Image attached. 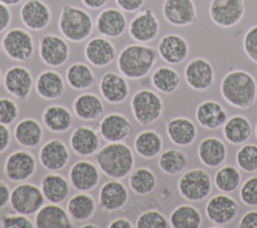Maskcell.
Listing matches in <instances>:
<instances>
[{
  "label": "cell",
  "mask_w": 257,
  "mask_h": 228,
  "mask_svg": "<svg viewBox=\"0 0 257 228\" xmlns=\"http://www.w3.org/2000/svg\"><path fill=\"white\" fill-rule=\"evenodd\" d=\"M40 189L47 202L59 204L63 202L69 194V183L63 175L51 173L43 178Z\"/></svg>",
  "instance_id": "8d00e7d4"
},
{
  "label": "cell",
  "mask_w": 257,
  "mask_h": 228,
  "mask_svg": "<svg viewBox=\"0 0 257 228\" xmlns=\"http://www.w3.org/2000/svg\"><path fill=\"white\" fill-rule=\"evenodd\" d=\"M0 226L2 228H33V222L26 215L19 213L5 214L0 219Z\"/></svg>",
  "instance_id": "f907efd6"
},
{
  "label": "cell",
  "mask_w": 257,
  "mask_h": 228,
  "mask_svg": "<svg viewBox=\"0 0 257 228\" xmlns=\"http://www.w3.org/2000/svg\"><path fill=\"white\" fill-rule=\"evenodd\" d=\"M34 226L36 228H70L72 222L63 207L48 202L35 213Z\"/></svg>",
  "instance_id": "f1b7e54d"
},
{
  "label": "cell",
  "mask_w": 257,
  "mask_h": 228,
  "mask_svg": "<svg viewBox=\"0 0 257 228\" xmlns=\"http://www.w3.org/2000/svg\"><path fill=\"white\" fill-rule=\"evenodd\" d=\"M184 77L188 86L197 91L209 89L215 80L212 63L204 57L191 59L184 68Z\"/></svg>",
  "instance_id": "5bb4252c"
},
{
  "label": "cell",
  "mask_w": 257,
  "mask_h": 228,
  "mask_svg": "<svg viewBox=\"0 0 257 228\" xmlns=\"http://www.w3.org/2000/svg\"><path fill=\"white\" fill-rule=\"evenodd\" d=\"M131 38L138 42L147 44L154 41L160 32V22L151 9L138 11L127 25Z\"/></svg>",
  "instance_id": "8fae6325"
},
{
  "label": "cell",
  "mask_w": 257,
  "mask_h": 228,
  "mask_svg": "<svg viewBox=\"0 0 257 228\" xmlns=\"http://www.w3.org/2000/svg\"><path fill=\"white\" fill-rule=\"evenodd\" d=\"M195 117L197 123L203 129L217 130L223 127L228 119V113L219 101L206 99L198 104Z\"/></svg>",
  "instance_id": "484cf974"
},
{
  "label": "cell",
  "mask_w": 257,
  "mask_h": 228,
  "mask_svg": "<svg viewBox=\"0 0 257 228\" xmlns=\"http://www.w3.org/2000/svg\"><path fill=\"white\" fill-rule=\"evenodd\" d=\"M242 46L246 56L257 65V24L247 29L243 36Z\"/></svg>",
  "instance_id": "681fc988"
},
{
  "label": "cell",
  "mask_w": 257,
  "mask_h": 228,
  "mask_svg": "<svg viewBox=\"0 0 257 228\" xmlns=\"http://www.w3.org/2000/svg\"><path fill=\"white\" fill-rule=\"evenodd\" d=\"M11 133L8 126L0 124V154L5 152L10 146Z\"/></svg>",
  "instance_id": "11a10c76"
},
{
  "label": "cell",
  "mask_w": 257,
  "mask_h": 228,
  "mask_svg": "<svg viewBox=\"0 0 257 228\" xmlns=\"http://www.w3.org/2000/svg\"><path fill=\"white\" fill-rule=\"evenodd\" d=\"M98 89L102 98L110 104L123 102L130 94L126 78L117 72L106 71L99 80Z\"/></svg>",
  "instance_id": "7402d4cb"
},
{
  "label": "cell",
  "mask_w": 257,
  "mask_h": 228,
  "mask_svg": "<svg viewBox=\"0 0 257 228\" xmlns=\"http://www.w3.org/2000/svg\"><path fill=\"white\" fill-rule=\"evenodd\" d=\"M242 181L239 169L233 165L220 166L214 175L213 183L221 193H232L236 191Z\"/></svg>",
  "instance_id": "ee69618b"
},
{
  "label": "cell",
  "mask_w": 257,
  "mask_h": 228,
  "mask_svg": "<svg viewBox=\"0 0 257 228\" xmlns=\"http://www.w3.org/2000/svg\"><path fill=\"white\" fill-rule=\"evenodd\" d=\"M36 168V159L30 152L16 150L6 158L3 171L9 180L22 183L35 174Z\"/></svg>",
  "instance_id": "4fadbf2b"
},
{
  "label": "cell",
  "mask_w": 257,
  "mask_h": 228,
  "mask_svg": "<svg viewBox=\"0 0 257 228\" xmlns=\"http://www.w3.org/2000/svg\"><path fill=\"white\" fill-rule=\"evenodd\" d=\"M151 83L159 92L171 94L179 88L181 84V76L175 68L168 65H162L153 71Z\"/></svg>",
  "instance_id": "ab89813d"
},
{
  "label": "cell",
  "mask_w": 257,
  "mask_h": 228,
  "mask_svg": "<svg viewBox=\"0 0 257 228\" xmlns=\"http://www.w3.org/2000/svg\"><path fill=\"white\" fill-rule=\"evenodd\" d=\"M245 10L244 0H211L209 16L215 25L231 28L242 20Z\"/></svg>",
  "instance_id": "30bf717a"
},
{
  "label": "cell",
  "mask_w": 257,
  "mask_h": 228,
  "mask_svg": "<svg viewBox=\"0 0 257 228\" xmlns=\"http://www.w3.org/2000/svg\"><path fill=\"white\" fill-rule=\"evenodd\" d=\"M202 214L198 208L190 204L177 206L170 214V226L173 228H200Z\"/></svg>",
  "instance_id": "60d3db41"
},
{
  "label": "cell",
  "mask_w": 257,
  "mask_h": 228,
  "mask_svg": "<svg viewBox=\"0 0 257 228\" xmlns=\"http://www.w3.org/2000/svg\"><path fill=\"white\" fill-rule=\"evenodd\" d=\"M70 48L67 40L57 34H45L38 41V55L41 61L52 68L65 64L69 58Z\"/></svg>",
  "instance_id": "9c48e42d"
},
{
  "label": "cell",
  "mask_w": 257,
  "mask_h": 228,
  "mask_svg": "<svg viewBox=\"0 0 257 228\" xmlns=\"http://www.w3.org/2000/svg\"><path fill=\"white\" fill-rule=\"evenodd\" d=\"M169 140L176 146H191L198 136V130L195 123L186 117L172 118L166 127Z\"/></svg>",
  "instance_id": "83f0119b"
},
{
  "label": "cell",
  "mask_w": 257,
  "mask_h": 228,
  "mask_svg": "<svg viewBox=\"0 0 257 228\" xmlns=\"http://www.w3.org/2000/svg\"><path fill=\"white\" fill-rule=\"evenodd\" d=\"M223 137L225 141L231 145H243L252 135V125L250 121L242 116L235 115L227 119L222 127Z\"/></svg>",
  "instance_id": "d6a6232c"
},
{
  "label": "cell",
  "mask_w": 257,
  "mask_h": 228,
  "mask_svg": "<svg viewBox=\"0 0 257 228\" xmlns=\"http://www.w3.org/2000/svg\"><path fill=\"white\" fill-rule=\"evenodd\" d=\"M80 227L81 228H98L99 226L96 224H93V223H89V224H83Z\"/></svg>",
  "instance_id": "94428289"
},
{
  "label": "cell",
  "mask_w": 257,
  "mask_h": 228,
  "mask_svg": "<svg viewBox=\"0 0 257 228\" xmlns=\"http://www.w3.org/2000/svg\"><path fill=\"white\" fill-rule=\"evenodd\" d=\"M137 228H168L170 222L167 217L158 210H147L139 215L136 220Z\"/></svg>",
  "instance_id": "bcb514c9"
},
{
  "label": "cell",
  "mask_w": 257,
  "mask_h": 228,
  "mask_svg": "<svg viewBox=\"0 0 257 228\" xmlns=\"http://www.w3.org/2000/svg\"><path fill=\"white\" fill-rule=\"evenodd\" d=\"M13 137L18 145L25 148H35L43 138V128L33 118H24L14 127Z\"/></svg>",
  "instance_id": "836d02e7"
},
{
  "label": "cell",
  "mask_w": 257,
  "mask_h": 228,
  "mask_svg": "<svg viewBox=\"0 0 257 228\" xmlns=\"http://www.w3.org/2000/svg\"><path fill=\"white\" fill-rule=\"evenodd\" d=\"M70 154L65 143L59 139H51L39 150L38 159L42 167L48 171L62 170L69 161Z\"/></svg>",
  "instance_id": "44dd1931"
},
{
  "label": "cell",
  "mask_w": 257,
  "mask_h": 228,
  "mask_svg": "<svg viewBox=\"0 0 257 228\" xmlns=\"http://www.w3.org/2000/svg\"><path fill=\"white\" fill-rule=\"evenodd\" d=\"M254 133H255V138L257 139V123L255 125V130H254Z\"/></svg>",
  "instance_id": "6125c7cd"
},
{
  "label": "cell",
  "mask_w": 257,
  "mask_h": 228,
  "mask_svg": "<svg viewBox=\"0 0 257 228\" xmlns=\"http://www.w3.org/2000/svg\"><path fill=\"white\" fill-rule=\"evenodd\" d=\"M84 57L94 67H105L116 57V49L113 43L104 36L89 38L84 46Z\"/></svg>",
  "instance_id": "d6986e66"
},
{
  "label": "cell",
  "mask_w": 257,
  "mask_h": 228,
  "mask_svg": "<svg viewBox=\"0 0 257 228\" xmlns=\"http://www.w3.org/2000/svg\"><path fill=\"white\" fill-rule=\"evenodd\" d=\"M65 80L70 88L75 90H84L93 85L95 75L88 64L77 61L71 63L67 67Z\"/></svg>",
  "instance_id": "f35d334b"
},
{
  "label": "cell",
  "mask_w": 257,
  "mask_h": 228,
  "mask_svg": "<svg viewBox=\"0 0 257 228\" xmlns=\"http://www.w3.org/2000/svg\"><path fill=\"white\" fill-rule=\"evenodd\" d=\"M36 93L46 99L54 100L63 96L65 93V82L62 75L54 69L41 71L34 82Z\"/></svg>",
  "instance_id": "4316f807"
},
{
  "label": "cell",
  "mask_w": 257,
  "mask_h": 228,
  "mask_svg": "<svg viewBox=\"0 0 257 228\" xmlns=\"http://www.w3.org/2000/svg\"><path fill=\"white\" fill-rule=\"evenodd\" d=\"M44 200L39 187L31 183L22 182L12 189L9 204L14 212L29 216L40 209Z\"/></svg>",
  "instance_id": "ba28073f"
},
{
  "label": "cell",
  "mask_w": 257,
  "mask_h": 228,
  "mask_svg": "<svg viewBox=\"0 0 257 228\" xmlns=\"http://www.w3.org/2000/svg\"><path fill=\"white\" fill-rule=\"evenodd\" d=\"M199 161L208 168H219L227 158L226 144L217 137L204 138L198 145Z\"/></svg>",
  "instance_id": "f546056e"
},
{
  "label": "cell",
  "mask_w": 257,
  "mask_h": 228,
  "mask_svg": "<svg viewBox=\"0 0 257 228\" xmlns=\"http://www.w3.org/2000/svg\"><path fill=\"white\" fill-rule=\"evenodd\" d=\"M93 28V18L85 9L70 4H64L61 7L58 29L67 41L82 42L90 37Z\"/></svg>",
  "instance_id": "277c9868"
},
{
  "label": "cell",
  "mask_w": 257,
  "mask_h": 228,
  "mask_svg": "<svg viewBox=\"0 0 257 228\" xmlns=\"http://www.w3.org/2000/svg\"><path fill=\"white\" fill-rule=\"evenodd\" d=\"M25 0H0L1 3L11 7V6H16V5H19L20 3H23Z\"/></svg>",
  "instance_id": "91938a15"
},
{
  "label": "cell",
  "mask_w": 257,
  "mask_h": 228,
  "mask_svg": "<svg viewBox=\"0 0 257 228\" xmlns=\"http://www.w3.org/2000/svg\"><path fill=\"white\" fill-rule=\"evenodd\" d=\"M131 190L138 195L151 194L157 186V177L154 171L148 167H139L133 170L128 177Z\"/></svg>",
  "instance_id": "7bdbcfd3"
},
{
  "label": "cell",
  "mask_w": 257,
  "mask_h": 228,
  "mask_svg": "<svg viewBox=\"0 0 257 228\" xmlns=\"http://www.w3.org/2000/svg\"><path fill=\"white\" fill-rule=\"evenodd\" d=\"M2 80H3V76H2V72H1V70H0V84H1Z\"/></svg>",
  "instance_id": "be15d7a7"
},
{
  "label": "cell",
  "mask_w": 257,
  "mask_h": 228,
  "mask_svg": "<svg viewBox=\"0 0 257 228\" xmlns=\"http://www.w3.org/2000/svg\"><path fill=\"white\" fill-rule=\"evenodd\" d=\"M98 132L101 138L108 143L122 142L130 136L132 124L124 115L110 112L99 122Z\"/></svg>",
  "instance_id": "cb8c5ba5"
},
{
  "label": "cell",
  "mask_w": 257,
  "mask_h": 228,
  "mask_svg": "<svg viewBox=\"0 0 257 228\" xmlns=\"http://www.w3.org/2000/svg\"><path fill=\"white\" fill-rule=\"evenodd\" d=\"M146 0H114L117 8L125 13H136L141 10Z\"/></svg>",
  "instance_id": "816d5d0a"
},
{
  "label": "cell",
  "mask_w": 257,
  "mask_h": 228,
  "mask_svg": "<svg viewBox=\"0 0 257 228\" xmlns=\"http://www.w3.org/2000/svg\"><path fill=\"white\" fill-rule=\"evenodd\" d=\"M162 13L169 24L177 27L189 26L198 20L194 0H164Z\"/></svg>",
  "instance_id": "2e32d148"
},
{
  "label": "cell",
  "mask_w": 257,
  "mask_h": 228,
  "mask_svg": "<svg viewBox=\"0 0 257 228\" xmlns=\"http://www.w3.org/2000/svg\"><path fill=\"white\" fill-rule=\"evenodd\" d=\"M131 109L138 124L144 127L153 125L163 113V98L152 89H139L131 98Z\"/></svg>",
  "instance_id": "5b68a950"
},
{
  "label": "cell",
  "mask_w": 257,
  "mask_h": 228,
  "mask_svg": "<svg viewBox=\"0 0 257 228\" xmlns=\"http://www.w3.org/2000/svg\"><path fill=\"white\" fill-rule=\"evenodd\" d=\"M19 18L28 30L41 31L51 22L52 12L42 0H25L20 7Z\"/></svg>",
  "instance_id": "9a60e30c"
},
{
  "label": "cell",
  "mask_w": 257,
  "mask_h": 228,
  "mask_svg": "<svg viewBox=\"0 0 257 228\" xmlns=\"http://www.w3.org/2000/svg\"><path fill=\"white\" fill-rule=\"evenodd\" d=\"M178 191L187 201L200 202L212 192L213 182L210 174L203 168H194L181 175L178 181Z\"/></svg>",
  "instance_id": "8992f818"
},
{
  "label": "cell",
  "mask_w": 257,
  "mask_h": 228,
  "mask_svg": "<svg viewBox=\"0 0 257 228\" xmlns=\"http://www.w3.org/2000/svg\"><path fill=\"white\" fill-rule=\"evenodd\" d=\"M107 2L108 0H81L83 6L91 10L101 9L107 4Z\"/></svg>",
  "instance_id": "680465c9"
},
{
  "label": "cell",
  "mask_w": 257,
  "mask_h": 228,
  "mask_svg": "<svg viewBox=\"0 0 257 228\" xmlns=\"http://www.w3.org/2000/svg\"><path fill=\"white\" fill-rule=\"evenodd\" d=\"M11 190L6 182L0 179V210L3 209L10 201Z\"/></svg>",
  "instance_id": "9f6ffc18"
},
{
  "label": "cell",
  "mask_w": 257,
  "mask_h": 228,
  "mask_svg": "<svg viewBox=\"0 0 257 228\" xmlns=\"http://www.w3.org/2000/svg\"><path fill=\"white\" fill-rule=\"evenodd\" d=\"M1 48H2V46H1V41H0V50H1Z\"/></svg>",
  "instance_id": "e7e4bbea"
},
{
  "label": "cell",
  "mask_w": 257,
  "mask_h": 228,
  "mask_svg": "<svg viewBox=\"0 0 257 228\" xmlns=\"http://www.w3.org/2000/svg\"><path fill=\"white\" fill-rule=\"evenodd\" d=\"M220 92L231 106L251 110L257 98V81L244 69H232L222 77Z\"/></svg>",
  "instance_id": "6da1fadb"
},
{
  "label": "cell",
  "mask_w": 257,
  "mask_h": 228,
  "mask_svg": "<svg viewBox=\"0 0 257 228\" xmlns=\"http://www.w3.org/2000/svg\"><path fill=\"white\" fill-rule=\"evenodd\" d=\"M190 51L187 39L176 33L164 35L157 46L159 56L168 64L177 65L185 61Z\"/></svg>",
  "instance_id": "ffe728a7"
},
{
  "label": "cell",
  "mask_w": 257,
  "mask_h": 228,
  "mask_svg": "<svg viewBox=\"0 0 257 228\" xmlns=\"http://www.w3.org/2000/svg\"><path fill=\"white\" fill-rule=\"evenodd\" d=\"M96 209L93 197L86 192L73 195L66 204V211L70 219L77 222H84L90 219Z\"/></svg>",
  "instance_id": "74e56055"
},
{
  "label": "cell",
  "mask_w": 257,
  "mask_h": 228,
  "mask_svg": "<svg viewBox=\"0 0 257 228\" xmlns=\"http://www.w3.org/2000/svg\"><path fill=\"white\" fill-rule=\"evenodd\" d=\"M2 81L6 91L18 99L26 98L33 86L32 73L23 65L9 67L5 71Z\"/></svg>",
  "instance_id": "ac0fdd59"
},
{
  "label": "cell",
  "mask_w": 257,
  "mask_h": 228,
  "mask_svg": "<svg viewBox=\"0 0 257 228\" xmlns=\"http://www.w3.org/2000/svg\"><path fill=\"white\" fill-rule=\"evenodd\" d=\"M128 201V191L123 183L112 179L104 182L98 192V205L105 211H117Z\"/></svg>",
  "instance_id": "d4e9b609"
},
{
  "label": "cell",
  "mask_w": 257,
  "mask_h": 228,
  "mask_svg": "<svg viewBox=\"0 0 257 228\" xmlns=\"http://www.w3.org/2000/svg\"><path fill=\"white\" fill-rule=\"evenodd\" d=\"M107 227L108 228H133L134 225L127 218L119 217L111 220L107 224Z\"/></svg>",
  "instance_id": "6f0895ef"
},
{
  "label": "cell",
  "mask_w": 257,
  "mask_h": 228,
  "mask_svg": "<svg viewBox=\"0 0 257 228\" xmlns=\"http://www.w3.org/2000/svg\"><path fill=\"white\" fill-rule=\"evenodd\" d=\"M19 116L18 104L9 97H0V124L12 125Z\"/></svg>",
  "instance_id": "c3c4849f"
},
{
  "label": "cell",
  "mask_w": 257,
  "mask_h": 228,
  "mask_svg": "<svg viewBox=\"0 0 257 228\" xmlns=\"http://www.w3.org/2000/svg\"><path fill=\"white\" fill-rule=\"evenodd\" d=\"M12 21V13L9 6L0 2V33L7 30Z\"/></svg>",
  "instance_id": "db71d44e"
},
{
  "label": "cell",
  "mask_w": 257,
  "mask_h": 228,
  "mask_svg": "<svg viewBox=\"0 0 257 228\" xmlns=\"http://www.w3.org/2000/svg\"><path fill=\"white\" fill-rule=\"evenodd\" d=\"M236 163L239 169L246 173L257 171V145L243 144L236 152Z\"/></svg>",
  "instance_id": "f6af8a7d"
},
{
  "label": "cell",
  "mask_w": 257,
  "mask_h": 228,
  "mask_svg": "<svg viewBox=\"0 0 257 228\" xmlns=\"http://www.w3.org/2000/svg\"><path fill=\"white\" fill-rule=\"evenodd\" d=\"M163 147V138L155 130H144L134 140V151L147 160L158 157L162 153Z\"/></svg>",
  "instance_id": "d590c367"
},
{
  "label": "cell",
  "mask_w": 257,
  "mask_h": 228,
  "mask_svg": "<svg viewBox=\"0 0 257 228\" xmlns=\"http://www.w3.org/2000/svg\"><path fill=\"white\" fill-rule=\"evenodd\" d=\"M72 109L80 121L93 122L101 118L104 106L98 95L92 92H83L74 98Z\"/></svg>",
  "instance_id": "1f68e13d"
},
{
  "label": "cell",
  "mask_w": 257,
  "mask_h": 228,
  "mask_svg": "<svg viewBox=\"0 0 257 228\" xmlns=\"http://www.w3.org/2000/svg\"><path fill=\"white\" fill-rule=\"evenodd\" d=\"M157 58L158 52L152 46L136 42L120 50L116 57V67L125 78L138 80L152 71Z\"/></svg>",
  "instance_id": "7a4b0ae2"
},
{
  "label": "cell",
  "mask_w": 257,
  "mask_h": 228,
  "mask_svg": "<svg viewBox=\"0 0 257 228\" xmlns=\"http://www.w3.org/2000/svg\"><path fill=\"white\" fill-rule=\"evenodd\" d=\"M43 126L54 134L67 132L72 125L70 110L61 104H50L42 112Z\"/></svg>",
  "instance_id": "e575fe53"
},
{
  "label": "cell",
  "mask_w": 257,
  "mask_h": 228,
  "mask_svg": "<svg viewBox=\"0 0 257 228\" xmlns=\"http://www.w3.org/2000/svg\"><path fill=\"white\" fill-rule=\"evenodd\" d=\"M239 212L240 206L238 202L226 193L214 195L205 206L207 218L217 226H224L232 222Z\"/></svg>",
  "instance_id": "7c38bea8"
},
{
  "label": "cell",
  "mask_w": 257,
  "mask_h": 228,
  "mask_svg": "<svg viewBox=\"0 0 257 228\" xmlns=\"http://www.w3.org/2000/svg\"><path fill=\"white\" fill-rule=\"evenodd\" d=\"M94 24L98 33L109 39L121 36L128 25L123 11L114 7L102 9L97 14Z\"/></svg>",
  "instance_id": "603a6c76"
},
{
  "label": "cell",
  "mask_w": 257,
  "mask_h": 228,
  "mask_svg": "<svg viewBox=\"0 0 257 228\" xmlns=\"http://www.w3.org/2000/svg\"><path fill=\"white\" fill-rule=\"evenodd\" d=\"M240 228H257V210H249L245 212L238 224Z\"/></svg>",
  "instance_id": "f5cc1de1"
},
{
  "label": "cell",
  "mask_w": 257,
  "mask_h": 228,
  "mask_svg": "<svg viewBox=\"0 0 257 228\" xmlns=\"http://www.w3.org/2000/svg\"><path fill=\"white\" fill-rule=\"evenodd\" d=\"M94 161L103 175L120 180L133 171L135 155L130 146L122 142L108 143L94 154Z\"/></svg>",
  "instance_id": "3957f363"
},
{
  "label": "cell",
  "mask_w": 257,
  "mask_h": 228,
  "mask_svg": "<svg viewBox=\"0 0 257 228\" xmlns=\"http://www.w3.org/2000/svg\"><path fill=\"white\" fill-rule=\"evenodd\" d=\"M5 55L18 62H25L34 54L35 43L32 35L26 29L14 27L8 29L1 39Z\"/></svg>",
  "instance_id": "52a82bcc"
},
{
  "label": "cell",
  "mask_w": 257,
  "mask_h": 228,
  "mask_svg": "<svg viewBox=\"0 0 257 228\" xmlns=\"http://www.w3.org/2000/svg\"><path fill=\"white\" fill-rule=\"evenodd\" d=\"M68 179L75 190L88 192L93 190L99 183V169L96 164L88 160H79L70 167Z\"/></svg>",
  "instance_id": "e0dca14e"
},
{
  "label": "cell",
  "mask_w": 257,
  "mask_h": 228,
  "mask_svg": "<svg viewBox=\"0 0 257 228\" xmlns=\"http://www.w3.org/2000/svg\"><path fill=\"white\" fill-rule=\"evenodd\" d=\"M158 165L160 170L169 176H176L183 173L189 165L188 156L181 150L170 148L159 155Z\"/></svg>",
  "instance_id": "b9f144b4"
},
{
  "label": "cell",
  "mask_w": 257,
  "mask_h": 228,
  "mask_svg": "<svg viewBox=\"0 0 257 228\" xmlns=\"http://www.w3.org/2000/svg\"><path fill=\"white\" fill-rule=\"evenodd\" d=\"M70 149L80 157L94 155L99 148L97 132L88 126H79L73 130L69 137Z\"/></svg>",
  "instance_id": "4dcf8cb0"
},
{
  "label": "cell",
  "mask_w": 257,
  "mask_h": 228,
  "mask_svg": "<svg viewBox=\"0 0 257 228\" xmlns=\"http://www.w3.org/2000/svg\"><path fill=\"white\" fill-rule=\"evenodd\" d=\"M239 197L244 205L257 207V176H251L242 183Z\"/></svg>",
  "instance_id": "7dc6e473"
}]
</instances>
